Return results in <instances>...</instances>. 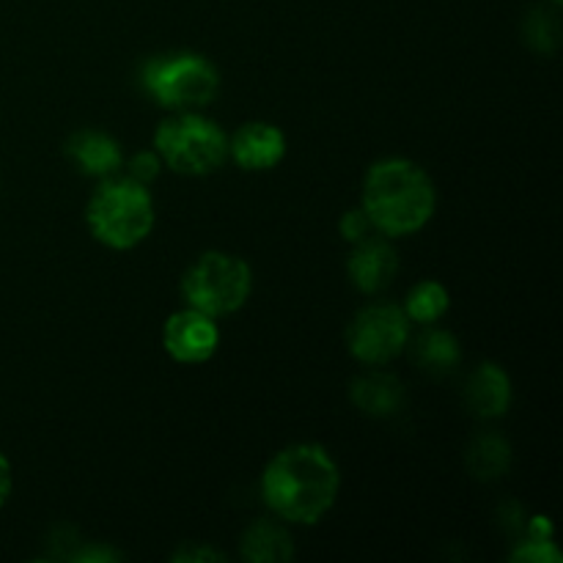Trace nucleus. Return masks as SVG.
<instances>
[{"label": "nucleus", "mask_w": 563, "mask_h": 563, "mask_svg": "<svg viewBox=\"0 0 563 563\" xmlns=\"http://www.w3.org/2000/svg\"><path fill=\"white\" fill-rule=\"evenodd\" d=\"M526 36L533 49L539 53H550L559 44V22L550 11H533L531 20L526 22Z\"/></svg>", "instance_id": "obj_19"}, {"label": "nucleus", "mask_w": 563, "mask_h": 563, "mask_svg": "<svg viewBox=\"0 0 563 563\" xmlns=\"http://www.w3.org/2000/svg\"><path fill=\"white\" fill-rule=\"evenodd\" d=\"M143 88L159 108L170 113L203 110L220 93V71L198 53L157 55L143 66Z\"/></svg>", "instance_id": "obj_6"}, {"label": "nucleus", "mask_w": 563, "mask_h": 563, "mask_svg": "<svg viewBox=\"0 0 563 563\" xmlns=\"http://www.w3.org/2000/svg\"><path fill=\"white\" fill-rule=\"evenodd\" d=\"M407 350L412 352V361L418 363V368L432 374V377H449L462 363L460 339L449 330L434 328V324H429L416 339H410Z\"/></svg>", "instance_id": "obj_15"}, {"label": "nucleus", "mask_w": 563, "mask_h": 563, "mask_svg": "<svg viewBox=\"0 0 563 563\" xmlns=\"http://www.w3.org/2000/svg\"><path fill=\"white\" fill-rule=\"evenodd\" d=\"M341 493V471L328 449L295 443L280 449L262 473V498L278 520L319 526Z\"/></svg>", "instance_id": "obj_1"}, {"label": "nucleus", "mask_w": 563, "mask_h": 563, "mask_svg": "<svg viewBox=\"0 0 563 563\" xmlns=\"http://www.w3.org/2000/svg\"><path fill=\"white\" fill-rule=\"evenodd\" d=\"M372 372L361 374L352 383L350 399L363 416L368 418H394L405 407V385L399 377L388 372H379V366H368Z\"/></svg>", "instance_id": "obj_13"}, {"label": "nucleus", "mask_w": 563, "mask_h": 563, "mask_svg": "<svg viewBox=\"0 0 563 563\" xmlns=\"http://www.w3.org/2000/svg\"><path fill=\"white\" fill-rule=\"evenodd\" d=\"M515 563H561L563 553L555 548L553 537H539V533H526L517 542V548L509 555Z\"/></svg>", "instance_id": "obj_18"}, {"label": "nucleus", "mask_w": 563, "mask_h": 563, "mask_svg": "<svg viewBox=\"0 0 563 563\" xmlns=\"http://www.w3.org/2000/svg\"><path fill=\"white\" fill-rule=\"evenodd\" d=\"M412 339V322L401 306L372 302L352 317L346 328V350L363 366H388Z\"/></svg>", "instance_id": "obj_7"}, {"label": "nucleus", "mask_w": 563, "mask_h": 563, "mask_svg": "<svg viewBox=\"0 0 563 563\" xmlns=\"http://www.w3.org/2000/svg\"><path fill=\"white\" fill-rule=\"evenodd\" d=\"M66 157L71 159L80 174L91 179H108L115 176L124 165V152L113 135L102 130H80L66 141Z\"/></svg>", "instance_id": "obj_11"}, {"label": "nucleus", "mask_w": 563, "mask_h": 563, "mask_svg": "<svg viewBox=\"0 0 563 563\" xmlns=\"http://www.w3.org/2000/svg\"><path fill=\"white\" fill-rule=\"evenodd\" d=\"M339 231L346 242H352V245L361 240H366V236L377 234V231L372 229V220L366 218V212H363L361 207H355V209H350V212L341 214Z\"/></svg>", "instance_id": "obj_21"}, {"label": "nucleus", "mask_w": 563, "mask_h": 563, "mask_svg": "<svg viewBox=\"0 0 563 563\" xmlns=\"http://www.w3.org/2000/svg\"><path fill=\"white\" fill-rule=\"evenodd\" d=\"M467 471L478 482H498L511 467V449L500 434L484 432L467 449Z\"/></svg>", "instance_id": "obj_16"}, {"label": "nucleus", "mask_w": 563, "mask_h": 563, "mask_svg": "<svg viewBox=\"0 0 563 563\" xmlns=\"http://www.w3.org/2000/svg\"><path fill=\"white\" fill-rule=\"evenodd\" d=\"M451 308V295L440 280L423 278L407 291L405 302H401V311L407 313L412 324L418 328H429V324H438L440 319L449 313Z\"/></svg>", "instance_id": "obj_17"}, {"label": "nucleus", "mask_w": 563, "mask_h": 563, "mask_svg": "<svg viewBox=\"0 0 563 563\" xmlns=\"http://www.w3.org/2000/svg\"><path fill=\"white\" fill-rule=\"evenodd\" d=\"M170 559L176 563H212V561H225V553L209 548V544L192 542V544H181Z\"/></svg>", "instance_id": "obj_22"}, {"label": "nucleus", "mask_w": 563, "mask_h": 563, "mask_svg": "<svg viewBox=\"0 0 563 563\" xmlns=\"http://www.w3.org/2000/svg\"><path fill=\"white\" fill-rule=\"evenodd\" d=\"M550 3H553V5H561V3H563V0H550Z\"/></svg>", "instance_id": "obj_24"}, {"label": "nucleus", "mask_w": 563, "mask_h": 563, "mask_svg": "<svg viewBox=\"0 0 563 563\" xmlns=\"http://www.w3.org/2000/svg\"><path fill=\"white\" fill-rule=\"evenodd\" d=\"M462 399H465V407L471 410V416L482 418V421H495V418L506 416L511 407L509 374L498 363H482L467 377Z\"/></svg>", "instance_id": "obj_12"}, {"label": "nucleus", "mask_w": 563, "mask_h": 563, "mask_svg": "<svg viewBox=\"0 0 563 563\" xmlns=\"http://www.w3.org/2000/svg\"><path fill=\"white\" fill-rule=\"evenodd\" d=\"M181 300L187 308L220 319L236 313L253 291V273L245 258L225 251H207L181 275Z\"/></svg>", "instance_id": "obj_5"}, {"label": "nucleus", "mask_w": 563, "mask_h": 563, "mask_svg": "<svg viewBox=\"0 0 563 563\" xmlns=\"http://www.w3.org/2000/svg\"><path fill=\"white\" fill-rule=\"evenodd\" d=\"M286 135L269 121H247L229 135V159L247 174H264L284 163Z\"/></svg>", "instance_id": "obj_10"}, {"label": "nucleus", "mask_w": 563, "mask_h": 563, "mask_svg": "<svg viewBox=\"0 0 563 563\" xmlns=\"http://www.w3.org/2000/svg\"><path fill=\"white\" fill-rule=\"evenodd\" d=\"M154 152L174 174L209 176L229 159V135L201 110H185L159 121L154 130Z\"/></svg>", "instance_id": "obj_4"}, {"label": "nucleus", "mask_w": 563, "mask_h": 563, "mask_svg": "<svg viewBox=\"0 0 563 563\" xmlns=\"http://www.w3.org/2000/svg\"><path fill=\"white\" fill-rule=\"evenodd\" d=\"M11 489H14V471H11L9 456L0 451V509H3L5 500L11 498Z\"/></svg>", "instance_id": "obj_23"}, {"label": "nucleus", "mask_w": 563, "mask_h": 563, "mask_svg": "<svg viewBox=\"0 0 563 563\" xmlns=\"http://www.w3.org/2000/svg\"><path fill=\"white\" fill-rule=\"evenodd\" d=\"M121 168H126V174L124 176H130L132 181H137V185H152L154 179H157L159 176V170L165 168L163 165V159H159V154L154 152V148H143V152H135L132 154L130 159L124 157V165H121Z\"/></svg>", "instance_id": "obj_20"}, {"label": "nucleus", "mask_w": 563, "mask_h": 563, "mask_svg": "<svg viewBox=\"0 0 563 563\" xmlns=\"http://www.w3.org/2000/svg\"><path fill=\"white\" fill-rule=\"evenodd\" d=\"M220 346L218 319L196 308H181L170 313L163 324V350L185 366L207 363Z\"/></svg>", "instance_id": "obj_8"}, {"label": "nucleus", "mask_w": 563, "mask_h": 563, "mask_svg": "<svg viewBox=\"0 0 563 563\" xmlns=\"http://www.w3.org/2000/svg\"><path fill=\"white\" fill-rule=\"evenodd\" d=\"M361 209L388 240L412 236L434 218L438 190L427 170L407 157H385L363 179Z\"/></svg>", "instance_id": "obj_2"}, {"label": "nucleus", "mask_w": 563, "mask_h": 563, "mask_svg": "<svg viewBox=\"0 0 563 563\" xmlns=\"http://www.w3.org/2000/svg\"><path fill=\"white\" fill-rule=\"evenodd\" d=\"M157 209L146 185L115 174L99 179L86 203V225L99 245L110 251H132L152 236Z\"/></svg>", "instance_id": "obj_3"}, {"label": "nucleus", "mask_w": 563, "mask_h": 563, "mask_svg": "<svg viewBox=\"0 0 563 563\" xmlns=\"http://www.w3.org/2000/svg\"><path fill=\"white\" fill-rule=\"evenodd\" d=\"M399 273V253L388 236L372 234L352 245L346 258V275L361 295H379L394 284Z\"/></svg>", "instance_id": "obj_9"}, {"label": "nucleus", "mask_w": 563, "mask_h": 563, "mask_svg": "<svg viewBox=\"0 0 563 563\" xmlns=\"http://www.w3.org/2000/svg\"><path fill=\"white\" fill-rule=\"evenodd\" d=\"M240 553L247 563H289L295 559V539L278 517H258L242 531Z\"/></svg>", "instance_id": "obj_14"}]
</instances>
